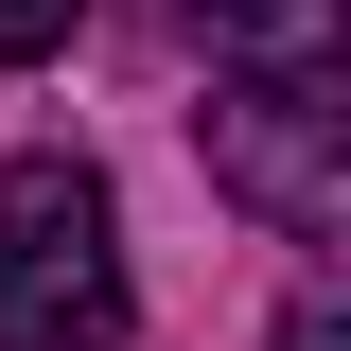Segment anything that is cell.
Listing matches in <instances>:
<instances>
[{
    "label": "cell",
    "instance_id": "obj_1",
    "mask_svg": "<svg viewBox=\"0 0 351 351\" xmlns=\"http://www.w3.org/2000/svg\"><path fill=\"white\" fill-rule=\"evenodd\" d=\"M141 281H123V211L71 141L0 158V351H123Z\"/></svg>",
    "mask_w": 351,
    "mask_h": 351
},
{
    "label": "cell",
    "instance_id": "obj_2",
    "mask_svg": "<svg viewBox=\"0 0 351 351\" xmlns=\"http://www.w3.org/2000/svg\"><path fill=\"white\" fill-rule=\"evenodd\" d=\"M211 193L263 211L281 246H334L351 228V88L334 71H211Z\"/></svg>",
    "mask_w": 351,
    "mask_h": 351
},
{
    "label": "cell",
    "instance_id": "obj_3",
    "mask_svg": "<svg viewBox=\"0 0 351 351\" xmlns=\"http://www.w3.org/2000/svg\"><path fill=\"white\" fill-rule=\"evenodd\" d=\"M211 71H334V0H193Z\"/></svg>",
    "mask_w": 351,
    "mask_h": 351
},
{
    "label": "cell",
    "instance_id": "obj_4",
    "mask_svg": "<svg viewBox=\"0 0 351 351\" xmlns=\"http://www.w3.org/2000/svg\"><path fill=\"white\" fill-rule=\"evenodd\" d=\"M71 18H88V0H0V71H36V53H71Z\"/></svg>",
    "mask_w": 351,
    "mask_h": 351
},
{
    "label": "cell",
    "instance_id": "obj_5",
    "mask_svg": "<svg viewBox=\"0 0 351 351\" xmlns=\"http://www.w3.org/2000/svg\"><path fill=\"white\" fill-rule=\"evenodd\" d=\"M281 351H351V316H334V299H299V316H281Z\"/></svg>",
    "mask_w": 351,
    "mask_h": 351
}]
</instances>
